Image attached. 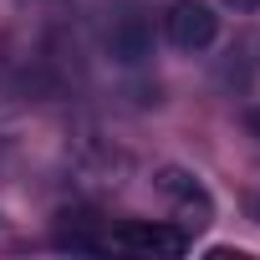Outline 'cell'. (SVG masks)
Instances as JSON below:
<instances>
[{
    "instance_id": "1",
    "label": "cell",
    "mask_w": 260,
    "mask_h": 260,
    "mask_svg": "<svg viewBox=\"0 0 260 260\" xmlns=\"http://www.w3.org/2000/svg\"><path fill=\"white\" fill-rule=\"evenodd\" d=\"M164 26H169V41L179 51H204L219 36V16H214V6H204V0H174Z\"/></svg>"
},
{
    "instance_id": "2",
    "label": "cell",
    "mask_w": 260,
    "mask_h": 260,
    "mask_svg": "<svg viewBox=\"0 0 260 260\" xmlns=\"http://www.w3.org/2000/svg\"><path fill=\"white\" fill-rule=\"evenodd\" d=\"M112 245L143 250V255H184V250H189V235L174 230V224H122V230L112 235Z\"/></svg>"
},
{
    "instance_id": "3",
    "label": "cell",
    "mask_w": 260,
    "mask_h": 260,
    "mask_svg": "<svg viewBox=\"0 0 260 260\" xmlns=\"http://www.w3.org/2000/svg\"><path fill=\"white\" fill-rule=\"evenodd\" d=\"M158 189H164L184 214H199V224H209V209H214V204H209V194H204V184H199L194 174H184V169H164V174H158Z\"/></svg>"
},
{
    "instance_id": "4",
    "label": "cell",
    "mask_w": 260,
    "mask_h": 260,
    "mask_svg": "<svg viewBox=\"0 0 260 260\" xmlns=\"http://www.w3.org/2000/svg\"><path fill=\"white\" fill-rule=\"evenodd\" d=\"M107 51L117 56V61H143V56H153V36H148V26L143 21H127V26H117L112 31V41H107Z\"/></svg>"
},
{
    "instance_id": "5",
    "label": "cell",
    "mask_w": 260,
    "mask_h": 260,
    "mask_svg": "<svg viewBox=\"0 0 260 260\" xmlns=\"http://www.w3.org/2000/svg\"><path fill=\"white\" fill-rule=\"evenodd\" d=\"M224 6H235L240 16H250V11H260V0H224Z\"/></svg>"
},
{
    "instance_id": "6",
    "label": "cell",
    "mask_w": 260,
    "mask_h": 260,
    "mask_svg": "<svg viewBox=\"0 0 260 260\" xmlns=\"http://www.w3.org/2000/svg\"><path fill=\"white\" fill-rule=\"evenodd\" d=\"M250 219H255V224H260V199H250Z\"/></svg>"
},
{
    "instance_id": "7",
    "label": "cell",
    "mask_w": 260,
    "mask_h": 260,
    "mask_svg": "<svg viewBox=\"0 0 260 260\" xmlns=\"http://www.w3.org/2000/svg\"><path fill=\"white\" fill-rule=\"evenodd\" d=\"M250 127H255V133H260V107H255V112H250Z\"/></svg>"
}]
</instances>
